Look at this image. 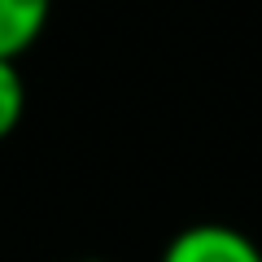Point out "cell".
<instances>
[{
	"mask_svg": "<svg viewBox=\"0 0 262 262\" xmlns=\"http://www.w3.org/2000/svg\"><path fill=\"white\" fill-rule=\"evenodd\" d=\"M162 262H262V249L227 223H196L166 245Z\"/></svg>",
	"mask_w": 262,
	"mask_h": 262,
	"instance_id": "6da1fadb",
	"label": "cell"
},
{
	"mask_svg": "<svg viewBox=\"0 0 262 262\" xmlns=\"http://www.w3.org/2000/svg\"><path fill=\"white\" fill-rule=\"evenodd\" d=\"M53 0H0V57L18 61L39 39Z\"/></svg>",
	"mask_w": 262,
	"mask_h": 262,
	"instance_id": "7a4b0ae2",
	"label": "cell"
},
{
	"mask_svg": "<svg viewBox=\"0 0 262 262\" xmlns=\"http://www.w3.org/2000/svg\"><path fill=\"white\" fill-rule=\"evenodd\" d=\"M22 110H27V88H22L18 66L0 57V140L9 136L22 122Z\"/></svg>",
	"mask_w": 262,
	"mask_h": 262,
	"instance_id": "3957f363",
	"label": "cell"
}]
</instances>
